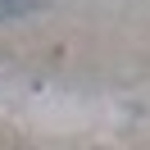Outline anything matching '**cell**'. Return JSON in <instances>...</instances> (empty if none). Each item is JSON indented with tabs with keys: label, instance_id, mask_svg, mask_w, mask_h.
<instances>
[{
	"label": "cell",
	"instance_id": "obj_1",
	"mask_svg": "<svg viewBox=\"0 0 150 150\" xmlns=\"http://www.w3.org/2000/svg\"><path fill=\"white\" fill-rule=\"evenodd\" d=\"M37 9H46V0H0V18H23Z\"/></svg>",
	"mask_w": 150,
	"mask_h": 150
}]
</instances>
